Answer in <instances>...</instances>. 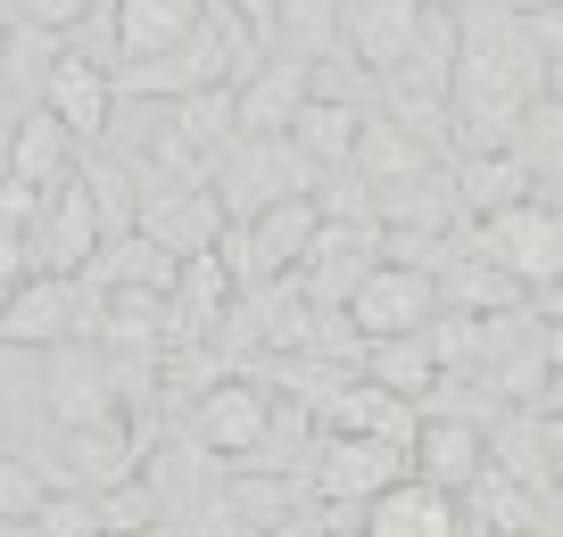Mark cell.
Returning <instances> with one entry per match:
<instances>
[{"instance_id": "6da1fadb", "label": "cell", "mask_w": 563, "mask_h": 537, "mask_svg": "<svg viewBox=\"0 0 563 537\" xmlns=\"http://www.w3.org/2000/svg\"><path fill=\"white\" fill-rule=\"evenodd\" d=\"M464 248H481L489 265H506L522 290H539V281H563V215L555 199H514V208L497 215H473L464 224Z\"/></svg>"}, {"instance_id": "7a4b0ae2", "label": "cell", "mask_w": 563, "mask_h": 537, "mask_svg": "<svg viewBox=\"0 0 563 537\" xmlns=\"http://www.w3.org/2000/svg\"><path fill=\"white\" fill-rule=\"evenodd\" d=\"M265 430H274V398H265L257 381H199V398H191V422H183V438L191 447H208L216 463H249V455L265 447Z\"/></svg>"}, {"instance_id": "3957f363", "label": "cell", "mask_w": 563, "mask_h": 537, "mask_svg": "<svg viewBox=\"0 0 563 537\" xmlns=\"http://www.w3.org/2000/svg\"><path fill=\"white\" fill-rule=\"evenodd\" d=\"M42 398H51L58 430H84V422H124L117 405V356L100 339H58L42 347Z\"/></svg>"}, {"instance_id": "277c9868", "label": "cell", "mask_w": 563, "mask_h": 537, "mask_svg": "<svg viewBox=\"0 0 563 537\" xmlns=\"http://www.w3.org/2000/svg\"><path fill=\"white\" fill-rule=\"evenodd\" d=\"M307 480V496H323V504H365V496H382L389 480H406V447H389V438H373V430H323L316 438V463L299 471Z\"/></svg>"}, {"instance_id": "5b68a950", "label": "cell", "mask_w": 563, "mask_h": 537, "mask_svg": "<svg viewBox=\"0 0 563 537\" xmlns=\"http://www.w3.org/2000/svg\"><path fill=\"white\" fill-rule=\"evenodd\" d=\"M91 323V298L75 273H25L18 290L0 298V339L9 347H58V339H84Z\"/></svg>"}, {"instance_id": "8992f818", "label": "cell", "mask_w": 563, "mask_h": 537, "mask_svg": "<svg viewBox=\"0 0 563 537\" xmlns=\"http://www.w3.org/2000/svg\"><path fill=\"white\" fill-rule=\"evenodd\" d=\"M307 91H316V67H307V58H290V51L249 58V67L232 75V133H249V141L290 133V116L307 108Z\"/></svg>"}, {"instance_id": "52a82bcc", "label": "cell", "mask_w": 563, "mask_h": 537, "mask_svg": "<svg viewBox=\"0 0 563 537\" xmlns=\"http://www.w3.org/2000/svg\"><path fill=\"white\" fill-rule=\"evenodd\" d=\"M133 232H141V240H158L166 257H199V248L224 240V208H216L208 182H150V174H141Z\"/></svg>"}, {"instance_id": "ba28073f", "label": "cell", "mask_w": 563, "mask_h": 537, "mask_svg": "<svg viewBox=\"0 0 563 537\" xmlns=\"http://www.w3.org/2000/svg\"><path fill=\"white\" fill-rule=\"evenodd\" d=\"M356 323V339H389V331H422L431 314H440V290H431V273L422 265H373L365 281L349 290V306H340Z\"/></svg>"}, {"instance_id": "9c48e42d", "label": "cell", "mask_w": 563, "mask_h": 537, "mask_svg": "<svg viewBox=\"0 0 563 537\" xmlns=\"http://www.w3.org/2000/svg\"><path fill=\"white\" fill-rule=\"evenodd\" d=\"M100 248V215H91V191L75 174H58L51 191H42V224L25 232V257L34 273H84V257Z\"/></svg>"}, {"instance_id": "30bf717a", "label": "cell", "mask_w": 563, "mask_h": 537, "mask_svg": "<svg viewBox=\"0 0 563 537\" xmlns=\"http://www.w3.org/2000/svg\"><path fill=\"white\" fill-rule=\"evenodd\" d=\"M42 116H58L75 133V149H100L108 116H117V83H108V67H91L84 51H58V67L42 75Z\"/></svg>"}, {"instance_id": "8fae6325", "label": "cell", "mask_w": 563, "mask_h": 537, "mask_svg": "<svg viewBox=\"0 0 563 537\" xmlns=\"http://www.w3.org/2000/svg\"><path fill=\"white\" fill-rule=\"evenodd\" d=\"M356 537H464V504L448 496V488L431 480H389L382 496H365V521H356Z\"/></svg>"}, {"instance_id": "7c38bea8", "label": "cell", "mask_w": 563, "mask_h": 537, "mask_svg": "<svg viewBox=\"0 0 563 537\" xmlns=\"http://www.w3.org/2000/svg\"><path fill=\"white\" fill-rule=\"evenodd\" d=\"M415 25H422V0H340V51H349L356 67H373V75L406 67Z\"/></svg>"}, {"instance_id": "4fadbf2b", "label": "cell", "mask_w": 563, "mask_h": 537, "mask_svg": "<svg viewBox=\"0 0 563 537\" xmlns=\"http://www.w3.org/2000/svg\"><path fill=\"white\" fill-rule=\"evenodd\" d=\"M108 42H117V58H158L175 51V42L199 34V18H208V0H108Z\"/></svg>"}, {"instance_id": "5bb4252c", "label": "cell", "mask_w": 563, "mask_h": 537, "mask_svg": "<svg viewBox=\"0 0 563 537\" xmlns=\"http://www.w3.org/2000/svg\"><path fill=\"white\" fill-rule=\"evenodd\" d=\"M406 471L456 496V488L481 471V422H464V414H415V438H406Z\"/></svg>"}, {"instance_id": "9a60e30c", "label": "cell", "mask_w": 563, "mask_h": 537, "mask_svg": "<svg viewBox=\"0 0 563 537\" xmlns=\"http://www.w3.org/2000/svg\"><path fill=\"white\" fill-rule=\"evenodd\" d=\"M58 480L84 488V496H108V488H124L141 471V438L124 430V422H84V430H67V455H58Z\"/></svg>"}, {"instance_id": "2e32d148", "label": "cell", "mask_w": 563, "mask_h": 537, "mask_svg": "<svg viewBox=\"0 0 563 537\" xmlns=\"http://www.w3.org/2000/svg\"><path fill=\"white\" fill-rule=\"evenodd\" d=\"M349 174L365 182V191H398V182H422V174H431V149H422L415 133H398L389 116H356Z\"/></svg>"}, {"instance_id": "e0dca14e", "label": "cell", "mask_w": 563, "mask_h": 537, "mask_svg": "<svg viewBox=\"0 0 563 537\" xmlns=\"http://www.w3.org/2000/svg\"><path fill=\"white\" fill-rule=\"evenodd\" d=\"M448 191H456L464 224H473V215H497V208H514V199H539V174H530L514 149H481V157H456Z\"/></svg>"}, {"instance_id": "ac0fdd59", "label": "cell", "mask_w": 563, "mask_h": 537, "mask_svg": "<svg viewBox=\"0 0 563 537\" xmlns=\"http://www.w3.org/2000/svg\"><path fill=\"white\" fill-rule=\"evenodd\" d=\"M356 381H373V389H389V398L415 405L422 389L440 381V356L422 347V331H389V339H365V347H356Z\"/></svg>"}, {"instance_id": "d6986e66", "label": "cell", "mask_w": 563, "mask_h": 537, "mask_svg": "<svg viewBox=\"0 0 563 537\" xmlns=\"http://www.w3.org/2000/svg\"><path fill=\"white\" fill-rule=\"evenodd\" d=\"M356 116H365L356 100H323V91H307V108L290 116L282 141H290L316 174H340V166H349V141H356Z\"/></svg>"}, {"instance_id": "ffe728a7", "label": "cell", "mask_w": 563, "mask_h": 537, "mask_svg": "<svg viewBox=\"0 0 563 537\" xmlns=\"http://www.w3.org/2000/svg\"><path fill=\"white\" fill-rule=\"evenodd\" d=\"M9 174H18V182H34V191H51L58 174H75V133L58 116H18L9 124Z\"/></svg>"}, {"instance_id": "44dd1931", "label": "cell", "mask_w": 563, "mask_h": 537, "mask_svg": "<svg viewBox=\"0 0 563 537\" xmlns=\"http://www.w3.org/2000/svg\"><path fill=\"white\" fill-rule=\"evenodd\" d=\"M175 116H166V133L183 141V149L199 157V166H216V157L232 149V83H208V91H183V100H166Z\"/></svg>"}, {"instance_id": "7402d4cb", "label": "cell", "mask_w": 563, "mask_h": 537, "mask_svg": "<svg viewBox=\"0 0 563 537\" xmlns=\"http://www.w3.org/2000/svg\"><path fill=\"white\" fill-rule=\"evenodd\" d=\"M75 182L91 191V215H100V240L133 232V208H141V174H133V166H117V157H100V149H75Z\"/></svg>"}, {"instance_id": "603a6c76", "label": "cell", "mask_w": 563, "mask_h": 537, "mask_svg": "<svg viewBox=\"0 0 563 537\" xmlns=\"http://www.w3.org/2000/svg\"><path fill=\"white\" fill-rule=\"evenodd\" d=\"M265 42H282L290 58L323 67V58L340 51V0H274V25H265Z\"/></svg>"}, {"instance_id": "cb8c5ba5", "label": "cell", "mask_w": 563, "mask_h": 537, "mask_svg": "<svg viewBox=\"0 0 563 537\" xmlns=\"http://www.w3.org/2000/svg\"><path fill=\"white\" fill-rule=\"evenodd\" d=\"M34 537H100V496L51 480V488H42V504H34Z\"/></svg>"}, {"instance_id": "d4e9b609", "label": "cell", "mask_w": 563, "mask_h": 537, "mask_svg": "<svg viewBox=\"0 0 563 537\" xmlns=\"http://www.w3.org/2000/svg\"><path fill=\"white\" fill-rule=\"evenodd\" d=\"M58 42H67V34L9 18V42H0V75H9V83H42V75L58 67Z\"/></svg>"}, {"instance_id": "484cf974", "label": "cell", "mask_w": 563, "mask_h": 537, "mask_svg": "<svg viewBox=\"0 0 563 537\" xmlns=\"http://www.w3.org/2000/svg\"><path fill=\"white\" fill-rule=\"evenodd\" d=\"M42 488H51V471H42V463H25V455H9V447H0V521H34Z\"/></svg>"}, {"instance_id": "4316f807", "label": "cell", "mask_w": 563, "mask_h": 537, "mask_svg": "<svg viewBox=\"0 0 563 537\" xmlns=\"http://www.w3.org/2000/svg\"><path fill=\"white\" fill-rule=\"evenodd\" d=\"M108 0H18L9 18H25V25H51V34H84L91 18H100Z\"/></svg>"}, {"instance_id": "83f0119b", "label": "cell", "mask_w": 563, "mask_h": 537, "mask_svg": "<svg viewBox=\"0 0 563 537\" xmlns=\"http://www.w3.org/2000/svg\"><path fill=\"white\" fill-rule=\"evenodd\" d=\"M0 224L18 232V240H25L34 224H42V191H34V182H18V174H0Z\"/></svg>"}, {"instance_id": "f1b7e54d", "label": "cell", "mask_w": 563, "mask_h": 537, "mask_svg": "<svg viewBox=\"0 0 563 537\" xmlns=\"http://www.w3.org/2000/svg\"><path fill=\"white\" fill-rule=\"evenodd\" d=\"M25 273H34V257H25V240H18V232L0 224V290H18Z\"/></svg>"}, {"instance_id": "f546056e", "label": "cell", "mask_w": 563, "mask_h": 537, "mask_svg": "<svg viewBox=\"0 0 563 537\" xmlns=\"http://www.w3.org/2000/svg\"><path fill=\"white\" fill-rule=\"evenodd\" d=\"M216 9H232V18H241V25H257V34L274 25V0H216Z\"/></svg>"}, {"instance_id": "4dcf8cb0", "label": "cell", "mask_w": 563, "mask_h": 537, "mask_svg": "<svg viewBox=\"0 0 563 537\" xmlns=\"http://www.w3.org/2000/svg\"><path fill=\"white\" fill-rule=\"evenodd\" d=\"M133 537H183V521H166V513H158V521H141Z\"/></svg>"}, {"instance_id": "1f68e13d", "label": "cell", "mask_w": 563, "mask_h": 537, "mask_svg": "<svg viewBox=\"0 0 563 537\" xmlns=\"http://www.w3.org/2000/svg\"><path fill=\"white\" fill-rule=\"evenodd\" d=\"M0 447H9V422H0Z\"/></svg>"}, {"instance_id": "d6a6232c", "label": "cell", "mask_w": 563, "mask_h": 537, "mask_svg": "<svg viewBox=\"0 0 563 537\" xmlns=\"http://www.w3.org/2000/svg\"><path fill=\"white\" fill-rule=\"evenodd\" d=\"M431 9H456V0H431Z\"/></svg>"}, {"instance_id": "836d02e7", "label": "cell", "mask_w": 563, "mask_h": 537, "mask_svg": "<svg viewBox=\"0 0 563 537\" xmlns=\"http://www.w3.org/2000/svg\"><path fill=\"white\" fill-rule=\"evenodd\" d=\"M0 42H9V18H0Z\"/></svg>"}, {"instance_id": "e575fe53", "label": "cell", "mask_w": 563, "mask_h": 537, "mask_svg": "<svg viewBox=\"0 0 563 537\" xmlns=\"http://www.w3.org/2000/svg\"><path fill=\"white\" fill-rule=\"evenodd\" d=\"M100 537H117V529H100Z\"/></svg>"}, {"instance_id": "d590c367", "label": "cell", "mask_w": 563, "mask_h": 537, "mask_svg": "<svg viewBox=\"0 0 563 537\" xmlns=\"http://www.w3.org/2000/svg\"><path fill=\"white\" fill-rule=\"evenodd\" d=\"M506 9H514V0H506Z\"/></svg>"}]
</instances>
